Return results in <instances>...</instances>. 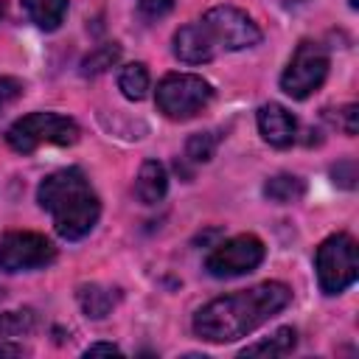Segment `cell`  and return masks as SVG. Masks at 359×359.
I'll return each instance as SVG.
<instances>
[{
	"instance_id": "obj_12",
	"label": "cell",
	"mask_w": 359,
	"mask_h": 359,
	"mask_svg": "<svg viewBox=\"0 0 359 359\" xmlns=\"http://www.w3.org/2000/svg\"><path fill=\"white\" fill-rule=\"evenodd\" d=\"M165 188H168V174H165L163 163L146 160L137 171V180H135V196L143 205H157L165 196Z\"/></svg>"
},
{
	"instance_id": "obj_3",
	"label": "cell",
	"mask_w": 359,
	"mask_h": 359,
	"mask_svg": "<svg viewBox=\"0 0 359 359\" xmlns=\"http://www.w3.org/2000/svg\"><path fill=\"white\" fill-rule=\"evenodd\" d=\"M6 140L14 151L31 154L39 146H73L79 140V126L56 112H31L6 132Z\"/></svg>"
},
{
	"instance_id": "obj_21",
	"label": "cell",
	"mask_w": 359,
	"mask_h": 359,
	"mask_svg": "<svg viewBox=\"0 0 359 359\" xmlns=\"http://www.w3.org/2000/svg\"><path fill=\"white\" fill-rule=\"evenodd\" d=\"M328 118H331L345 135H356V132H359V123H356V121H359V107H356V104H345V107L337 109V115L328 112Z\"/></svg>"
},
{
	"instance_id": "obj_27",
	"label": "cell",
	"mask_w": 359,
	"mask_h": 359,
	"mask_svg": "<svg viewBox=\"0 0 359 359\" xmlns=\"http://www.w3.org/2000/svg\"><path fill=\"white\" fill-rule=\"evenodd\" d=\"M286 6H297V3H306V0H283Z\"/></svg>"
},
{
	"instance_id": "obj_13",
	"label": "cell",
	"mask_w": 359,
	"mask_h": 359,
	"mask_svg": "<svg viewBox=\"0 0 359 359\" xmlns=\"http://www.w3.org/2000/svg\"><path fill=\"white\" fill-rule=\"evenodd\" d=\"M118 297H121L118 289H109V286H101V283H84V286H79V306L93 320H104L115 309Z\"/></svg>"
},
{
	"instance_id": "obj_1",
	"label": "cell",
	"mask_w": 359,
	"mask_h": 359,
	"mask_svg": "<svg viewBox=\"0 0 359 359\" xmlns=\"http://www.w3.org/2000/svg\"><path fill=\"white\" fill-rule=\"evenodd\" d=\"M292 300V292L286 283L266 280L252 289H241L224 297L210 300L194 314V331L199 339L222 345L247 337L258 325H264L269 317L283 311Z\"/></svg>"
},
{
	"instance_id": "obj_18",
	"label": "cell",
	"mask_w": 359,
	"mask_h": 359,
	"mask_svg": "<svg viewBox=\"0 0 359 359\" xmlns=\"http://www.w3.org/2000/svg\"><path fill=\"white\" fill-rule=\"evenodd\" d=\"M118 87H121V93H123L129 101H140V98L146 95V90H149V70H146V65L132 62V65L121 67Z\"/></svg>"
},
{
	"instance_id": "obj_19",
	"label": "cell",
	"mask_w": 359,
	"mask_h": 359,
	"mask_svg": "<svg viewBox=\"0 0 359 359\" xmlns=\"http://www.w3.org/2000/svg\"><path fill=\"white\" fill-rule=\"evenodd\" d=\"M118 59H121V45H118V42L98 45L95 50H90V53L81 59V73H84V76H98V73L109 70Z\"/></svg>"
},
{
	"instance_id": "obj_9",
	"label": "cell",
	"mask_w": 359,
	"mask_h": 359,
	"mask_svg": "<svg viewBox=\"0 0 359 359\" xmlns=\"http://www.w3.org/2000/svg\"><path fill=\"white\" fill-rule=\"evenodd\" d=\"M261 261H264V241L255 236H236L230 241L216 244L205 266L213 278H238L252 272Z\"/></svg>"
},
{
	"instance_id": "obj_11",
	"label": "cell",
	"mask_w": 359,
	"mask_h": 359,
	"mask_svg": "<svg viewBox=\"0 0 359 359\" xmlns=\"http://www.w3.org/2000/svg\"><path fill=\"white\" fill-rule=\"evenodd\" d=\"M258 132L269 146L286 149L297 137V121L294 115L280 104H264L258 109Z\"/></svg>"
},
{
	"instance_id": "obj_4",
	"label": "cell",
	"mask_w": 359,
	"mask_h": 359,
	"mask_svg": "<svg viewBox=\"0 0 359 359\" xmlns=\"http://www.w3.org/2000/svg\"><path fill=\"white\" fill-rule=\"evenodd\" d=\"M317 264V280L325 294H339L345 292L356 275H359V258H356V241L348 233L328 236L314 255Z\"/></svg>"
},
{
	"instance_id": "obj_2",
	"label": "cell",
	"mask_w": 359,
	"mask_h": 359,
	"mask_svg": "<svg viewBox=\"0 0 359 359\" xmlns=\"http://www.w3.org/2000/svg\"><path fill=\"white\" fill-rule=\"evenodd\" d=\"M36 199L53 216L56 233L67 241L87 236L101 213L98 196L93 194L81 168H62L48 174L36 188Z\"/></svg>"
},
{
	"instance_id": "obj_25",
	"label": "cell",
	"mask_w": 359,
	"mask_h": 359,
	"mask_svg": "<svg viewBox=\"0 0 359 359\" xmlns=\"http://www.w3.org/2000/svg\"><path fill=\"white\" fill-rule=\"evenodd\" d=\"M87 356H95V353H121L115 345H109V342H95V345H90L87 351H84Z\"/></svg>"
},
{
	"instance_id": "obj_6",
	"label": "cell",
	"mask_w": 359,
	"mask_h": 359,
	"mask_svg": "<svg viewBox=\"0 0 359 359\" xmlns=\"http://www.w3.org/2000/svg\"><path fill=\"white\" fill-rule=\"evenodd\" d=\"M325 76H328V53L323 50V45L306 39L294 48V56L280 76V87L286 95L303 101L325 81Z\"/></svg>"
},
{
	"instance_id": "obj_8",
	"label": "cell",
	"mask_w": 359,
	"mask_h": 359,
	"mask_svg": "<svg viewBox=\"0 0 359 359\" xmlns=\"http://www.w3.org/2000/svg\"><path fill=\"white\" fill-rule=\"evenodd\" d=\"M202 22L210 31L216 48H224V50H244V48H252L261 39L258 25L241 8H233V6L210 8L202 17Z\"/></svg>"
},
{
	"instance_id": "obj_24",
	"label": "cell",
	"mask_w": 359,
	"mask_h": 359,
	"mask_svg": "<svg viewBox=\"0 0 359 359\" xmlns=\"http://www.w3.org/2000/svg\"><path fill=\"white\" fill-rule=\"evenodd\" d=\"M137 8H140V14L146 20H160L174 8V0H140Z\"/></svg>"
},
{
	"instance_id": "obj_5",
	"label": "cell",
	"mask_w": 359,
	"mask_h": 359,
	"mask_svg": "<svg viewBox=\"0 0 359 359\" xmlns=\"http://www.w3.org/2000/svg\"><path fill=\"white\" fill-rule=\"evenodd\" d=\"M213 98L210 84L194 73H168L157 84V107L171 121H188Z\"/></svg>"
},
{
	"instance_id": "obj_17",
	"label": "cell",
	"mask_w": 359,
	"mask_h": 359,
	"mask_svg": "<svg viewBox=\"0 0 359 359\" xmlns=\"http://www.w3.org/2000/svg\"><path fill=\"white\" fill-rule=\"evenodd\" d=\"M39 317L31 309H17V311H6L0 314V337L14 339V337H28L31 331H36Z\"/></svg>"
},
{
	"instance_id": "obj_20",
	"label": "cell",
	"mask_w": 359,
	"mask_h": 359,
	"mask_svg": "<svg viewBox=\"0 0 359 359\" xmlns=\"http://www.w3.org/2000/svg\"><path fill=\"white\" fill-rule=\"evenodd\" d=\"M216 143H219V137H216L213 132H196V135L188 137L185 154H188V160H194V163H208V160L213 157V151H216Z\"/></svg>"
},
{
	"instance_id": "obj_28",
	"label": "cell",
	"mask_w": 359,
	"mask_h": 359,
	"mask_svg": "<svg viewBox=\"0 0 359 359\" xmlns=\"http://www.w3.org/2000/svg\"><path fill=\"white\" fill-rule=\"evenodd\" d=\"M348 3H351V8H356V6H359V0H348Z\"/></svg>"
},
{
	"instance_id": "obj_10",
	"label": "cell",
	"mask_w": 359,
	"mask_h": 359,
	"mask_svg": "<svg viewBox=\"0 0 359 359\" xmlns=\"http://www.w3.org/2000/svg\"><path fill=\"white\" fill-rule=\"evenodd\" d=\"M216 42L210 36V31L205 28V22H191V25H182L177 34H174V56L185 65H202V62H210L216 56Z\"/></svg>"
},
{
	"instance_id": "obj_15",
	"label": "cell",
	"mask_w": 359,
	"mask_h": 359,
	"mask_svg": "<svg viewBox=\"0 0 359 359\" xmlns=\"http://www.w3.org/2000/svg\"><path fill=\"white\" fill-rule=\"evenodd\" d=\"M303 194H306V182L294 174H275L264 185V196L278 205H292V202L303 199Z\"/></svg>"
},
{
	"instance_id": "obj_16",
	"label": "cell",
	"mask_w": 359,
	"mask_h": 359,
	"mask_svg": "<svg viewBox=\"0 0 359 359\" xmlns=\"http://www.w3.org/2000/svg\"><path fill=\"white\" fill-rule=\"evenodd\" d=\"M22 6L42 31H56L67 11V0H22Z\"/></svg>"
},
{
	"instance_id": "obj_26",
	"label": "cell",
	"mask_w": 359,
	"mask_h": 359,
	"mask_svg": "<svg viewBox=\"0 0 359 359\" xmlns=\"http://www.w3.org/2000/svg\"><path fill=\"white\" fill-rule=\"evenodd\" d=\"M25 353V348H20V345H0V356H22Z\"/></svg>"
},
{
	"instance_id": "obj_23",
	"label": "cell",
	"mask_w": 359,
	"mask_h": 359,
	"mask_svg": "<svg viewBox=\"0 0 359 359\" xmlns=\"http://www.w3.org/2000/svg\"><path fill=\"white\" fill-rule=\"evenodd\" d=\"M331 177H334L337 185H342V188H353V185H356V163H353V160H342V163H337V165L331 168Z\"/></svg>"
},
{
	"instance_id": "obj_7",
	"label": "cell",
	"mask_w": 359,
	"mask_h": 359,
	"mask_svg": "<svg viewBox=\"0 0 359 359\" xmlns=\"http://www.w3.org/2000/svg\"><path fill=\"white\" fill-rule=\"evenodd\" d=\"M56 258V247L28 230H14L0 236V269L6 272H25V269H39Z\"/></svg>"
},
{
	"instance_id": "obj_22",
	"label": "cell",
	"mask_w": 359,
	"mask_h": 359,
	"mask_svg": "<svg viewBox=\"0 0 359 359\" xmlns=\"http://www.w3.org/2000/svg\"><path fill=\"white\" fill-rule=\"evenodd\" d=\"M20 95H22V81L20 79H11V76H3L0 79V112L6 107H11Z\"/></svg>"
},
{
	"instance_id": "obj_14",
	"label": "cell",
	"mask_w": 359,
	"mask_h": 359,
	"mask_svg": "<svg viewBox=\"0 0 359 359\" xmlns=\"http://www.w3.org/2000/svg\"><path fill=\"white\" fill-rule=\"evenodd\" d=\"M294 345H297V334H294V328H289V325H283V328H278L275 334H269L266 339H261V342H255V345H247L238 356H261V359H278V356H286V353H292L294 351Z\"/></svg>"
}]
</instances>
